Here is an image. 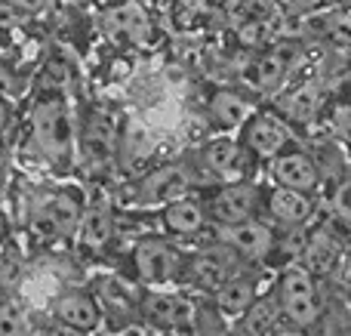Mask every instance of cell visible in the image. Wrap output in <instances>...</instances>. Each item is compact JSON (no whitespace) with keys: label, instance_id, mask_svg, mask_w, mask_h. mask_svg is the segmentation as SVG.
Returning <instances> with one entry per match:
<instances>
[{"label":"cell","instance_id":"obj_1","mask_svg":"<svg viewBox=\"0 0 351 336\" xmlns=\"http://www.w3.org/2000/svg\"><path fill=\"white\" fill-rule=\"evenodd\" d=\"M31 127H34V142L53 164H71V117H68L65 99L59 93H47L37 102L34 115H31Z\"/></svg>","mask_w":351,"mask_h":336},{"label":"cell","instance_id":"obj_2","mask_svg":"<svg viewBox=\"0 0 351 336\" xmlns=\"http://www.w3.org/2000/svg\"><path fill=\"white\" fill-rule=\"evenodd\" d=\"M278 300H280L284 318L293 327H299V331L317 324V318H321L317 284H315V275L305 265H287L278 281Z\"/></svg>","mask_w":351,"mask_h":336},{"label":"cell","instance_id":"obj_3","mask_svg":"<svg viewBox=\"0 0 351 336\" xmlns=\"http://www.w3.org/2000/svg\"><path fill=\"white\" fill-rule=\"evenodd\" d=\"M133 259H136V275L148 287H167V284L179 281L185 275V259H182L179 247L164 238L139 241Z\"/></svg>","mask_w":351,"mask_h":336},{"label":"cell","instance_id":"obj_4","mask_svg":"<svg viewBox=\"0 0 351 336\" xmlns=\"http://www.w3.org/2000/svg\"><path fill=\"white\" fill-rule=\"evenodd\" d=\"M241 263L243 259L225 244L204 247V250L194 253L191 263L185 265V281L194 284V287H200V290L219 293V290L241 272Z\"/></svg>","mask_w":351,"mask_h":336},{"label":"cell","instance_id":"obj_5","mask_svg":"<svg viewBox=\"0 0 351 336\" xmlns=\"http://www.w3.org/2000/svg\"><path fill=\"white\" fill-rule=\"evenodd\" d=\"M80 222H84L80 201L71 191H53V195H47L34 207V216H31V228H34V235L43 241L71 235L74 228H80Z\"/></svg>","mask_w":351,"mask_h":336},{"label":"cell","instance_id":"obj_6","mask_svg":"<svg viewBox=\"0 0 351 336\" xmlns=\"http://www.w3.org/2000/svg\"><path fill=\"white\" fill-rule=\"evenodd\" d=\"M293 142L290 123L284 117L271 115V111H262V115H253L250 123L243 127V148L253 152L256 158L274 160L278 154H284Z\"/></svg>","mask_w":351,"mask_h":336},{"label":"cell","instance_id":"obj_7","mask_svg":"<svg viewBox=\"0 0 351 336\" xmlns=\"http://www.w3.org/2000/svg\"><path fill=\"white\" fill-rule=\"evenodd\" d=\"M142 309H145V318L158 327H167L170 336H197V312L188 300L173 293H148L142 300Z\"/></svg>","mask_w":351,"mask_h":336},{"label":"cell","instance_id":"obj_8","mask_svg":"<svg viewBox=\"0 0 351 336\" xmlns=\"http://www.w3.org/2000/svg\"><path fill=\"white\" fill-rule=\"evenodd\" d=\"M259 210V189L250 182H228L213 195L210 216L219 226H241V222L256 219Z\"/></svg>","mask_w":351,"mask_h":336},{"label":"cell","instance_id":"obj_9","mask_svg":"<svg viewBox=\"0 0 351 336\" xmlns=\"http://www.w3.org/2000/svg\"><path fill=\"white\" fill-rule=\"evenodd\" d=\"M219 244L231 247L241 259L259 263V259H265L274 250V232L268 222L250 219V222H241V226H222Z\"/></svg>","mask_w":351,"mask_h":336},{"label":"cell","instance_id":"obj_10","mask_svg":"<svg viewBox=\"0 0 351 336\" xmlns=\"http://www.w3.org/2000/svg\"><path fill=\"white\" fill-rule=\"evenodd\" d=\"M271 179L280 189H293L311 195V191L321 185V170L311 160V154H305L302 148H287L284 154L271 160Z\"/></svg>","mask_w":351,"mask_h":336},{"label":"cell","instance_id":"obj_11","mask_svg":"<svg viewBox=\"0 0 351 336\" xmlns=\"http://www.w3.org/2000/svg\"><path fill=\"white\" fill-rule=\"evenodd\" d=\"M191 170H188L185 164H167L160 167V170H154L152 176L145 179V185L139 189V201L145 204H164V207H170V204L182 201V197H188V189H191Z\"/></svg>","mask_w":351,"mask_h":336},{"label":"cell","instance_id":"obj_12","mask_svg":"<svg viewBox=\"0 0 351 336\" xmlns=\"http://www.w3.org/2000/svg\"><path fill=\"white\" fill-rule=\"evenodd\" d=\"M293 62H296V47H287V43H278V47L265 49L259 59L250 65L247 77L250 84L259 93H274L284 86V80L290 77Z\"/></svg>","mask_w":351,"mask_h":336},{"label":"cell","instance_id":"obj_13","mask_svg":"<svg viewBox=\"0 0 351 336\" xmlns=\"http://www.w3.org/2000/svg\"><path fill=\"white\" fill-rule=\"evenodd\" d=\"M56 321L77 333H96L99 324H102V309H99V300L93 293H84V290H68L56 300Z\"/></svg>","mask_w":351,"mask_h":336},{"label":"cell","instance_id":"obj_14","mask_svg":"<svg viewBox=\"0 0 351 336\" xmlns=\"http://www.w3.org/2000/svg\"><path fill=\"white\" fill-rule=\"evenodd\" d=\"M84 160L90 170H102L117 158V130L105 115H90L84 123Z\"/></svg>","mask_w":351,"mask_h":336},{"label":"cell","instance_id":"obj_15","mask_svg":"<svg viewBox=\"0 0 351 336\" xmlns=\"http://www.w3.org/2000/svg\"><path fill=\"white\" fill-rule=\"evenodd\" d=\"M302 259L311 275H333V272H339L346 250H342V241L330 228H315L308 235V241H305Z\"/></svg>","mask_w":351,"mask_h":336},{"label":"cell","instance_id":"obj_16","mask_svg":"<svg viewBox=\"0 0 351 336\" xmlns=\"http://www.w3.org/2000/svg\"><path fill=\"white\" fill-rule=\"evenodd\" d=\"M243 145L234 139H213L204 148V164L210 167V173H216L219 179L228 182H243Z\"/></svg>","mask_w":351,"mask_h":336},{"label":"cell","instance_id":"obj_17","mask_svg":"<svg viewBox=\"0 0 351 336\" xmlns=\"http://www.w3.org/2000/svg\"><path fill=\"white\" fill-rule=\"evenodd\" d=\"M321 108H324V90L315 80H305V84L293 86L280 99V115L287 117V123H311L317 121Z\"/></svg>","mask_w":351,"mask_h":336},{"label":"cell","instance_id":"obj_18","mask_svg":"<svg viewBox=\"0 0 351 336\" xmlns=\"http://www.w3.org/2000/svg\"><path fill=\"white\" fill-rule=\"evenodd\" d=\"M268 213H271L278 222H284V226L296 228V226H305V222L311 219V213H315V201H311V195H302V191L274 185V189L268 191Z\"/></svg>","mask_w":351,"mask_h":336},{"label":"cell","instance_id":"obj_19","mask_svg":"<svg viewBox=\"0 0 351 336\" xmlns=\"http://www.w3.org/2000/svg\"><path fill=\"white\" fill-rule=\"evenodd\" d=\"M105 28L111 31V37H121V40L130 43H142L152 31V22H148V12L136 3H123L114 6V10L105 16Z\"/></svg>","mask_w":351,"mask_h":336},{"label":"cell","instance_id":"obj_20","mask_svg":"<svg viewBox=\"0 0 351 336\" xmlns=\"http://www.w3.org/2000/svg\"><path fill=\"white\" fill-rule=\"evenodd\" d=\"M256 302V281L247 275V272H237L228 284L216 293V306L222 315H234V318H243L250 312V306Z\"/></svg>","mask_w":351,"mask_h":336},{"label":"cell","instance_id":"obj_21","mask_svg":"<svg viewBox=\"0 0 351 336\" xmlns=\"http://www.w3.org/2000/svg\"><path fill=\"white\" fill-rule=\"evenodd\" d=\"M160 222L173 235H197L206 222V207L200 201H194V197H182V201L164 207Z\"/></svg>","mask_w":351,"mask_h":336},{"label":"cell","instance_id":"obj_22","mask_svg":"<svg viewBox=\"0 0 351 336\" xmlns=\"http://www.w3.org/2000/svg\"><path fill=\"white\" fill-rule=\"evenodd\" d=\"M210 115L222 127H247L250 117H253V105L247 96L234 90H216L210 99Z\"/></svg>","mask_w":351,"mask_h":336},{"label":"cell","instance_id":"obj_23","mask_svg":"<svg viewBox=\"0 0 351 336\" xmlns=\"http://www.w3.org/2000/svg\"><path fill=\"white\" fill-rule=\"evenodd\" d=\"M280 300L278 293L271 296H262V300H256L253 306H250V312L241 318V333L243 336H268L274 331V327H280Z\"/></svg>","mask_w":351,"mask_h":336},{"label":"cell","instance_id":"obj_24","mask_svg":"<svg viewBox=\"0 0 351 336\" xmlns=\"http://www.w3.org/2000/svg\"><path fill=\"white\" fill-rule=\"evenodd\" d=\"M114 238V216L108 207H93L80 222V241L86 250H102Z\"/></svg>","mask_w":351,"mask_h":336},{"label":"cell","instance_id":"obj_25","mask_svg":"<svg viewBox=\"0 0 351 336\" xmlns=\"http://www.w3.org/2000/svg\"><path fill=\"white\" fill-rule=\"evenodd\" d=\"M99 296H102V302H108V306L114 309V312H121V315L136 312V306H139L136 293L127 287V284L117 281V278H105L102 287H99Z\"/></svg>","mask_w":351,"mask_h":336},{"label":"cell","instance_id":"obj_26","mask_svg":"<svg viewBox=\"0 0 351 336\" xmlns=\"http://www.w3.org/2000/svg\"><path fill=\"white\" fill-rule=\"evenodd\" d=\"M225 10H228V16L234 19V25L256 22V19L268 22L274 12V3L271 0H225Z\"/></svg>","mask_w":351,"mask_h":336},{"label":"cell","instance_id":"obj_27","mask_svg":"<svg viewBox=\"0 0 351 336\" xmlns=\"http://www.w3.org/2000/svg\"><path fill=\"white\" fill-rule=\"evenodd\" d=\"M0 336H28V321L16 302H0Z\"/></svg>","mask_w":351,"mask_h":336},{"label":"cell","instance_id":"obj_28","mask_svg":"<svg viewBox=\"0 0 351 336\" xmlns=\"http://www.w3.org/2000/svg\"><path fill=\"white\" fill-rule=\"evenodd\" d=\"M65 80H68V68H65V62H59V59H53L40 71V86H47L49 93L62 90V86H65Z\"/></svg>","mask_w":351,"mask_h":336},{"label":"cell","instance_id":"obj_29","mask_svg":"<svg viewBox=\"0 0 351 336\" xmlns=\"http://www.w3.org/2000/svg\"><path fill=\"white\" fill-rule=\"evenodd\" d=\"M333 210H336V216H339V219L351 222V173L342 179L339 185H336V191H333Z\"/></svg>","mask_w":351,"mask_h":336},{"label":"cell","instance_id":"obj_30","mask_svg":"<svg viewBox=\"0 0 351 336\" xmlns=\"http://www.w3.org/2000/svg\"><path fill=\"white\" fill-rule=\"evenodd\" d=\"M234 28H237V37H241V43H247V47H259V43L265 40L268 22L256 19V22H241V25H234Z\"/></svg>","mask_w":351,"mask_h":336},{"label":"cell","instance_id":"obj_31","mask_svg":"<svg viewBox=\"0 0 351 336\" xmlns=\"http://www.w3.org/2000/svg\"><path fill=\"white\" fill-rule=\"evenodd\" d=\"M25 19H28V10H22V6H16V3H6V0H0V28H19Z\"/></svg>","mask_w":351,"mask_h":336},{"label":"cell","instance_id":"obj_32","mask_svg":"<svg viewBox=\"0 0 351 336\" xmlns=\"http://www.w3.org/2000/svg\"><path fill=\"white\" fill-rule=\"evenodd\" d=\"M333 130L346 142H351V105H333Z\"/></svg>","mask_w":351,"mask_h":336},{"label":"cell","instance_id":"obj_33","mask_svg":"<svg viewBox=\"0 0 351 336\" xmlns=\"http://www.w3.org/2000/svg\"><path fill=\"white\" fill-rule=\"evenodd\" d=\"M284 3L290 12H315V10H321L327 0H284Z\"/></svg>","mask_w":351,"mask_h":336},{"label":"cell","instance_id":"obj_34","mask_svg":"<svg viewBox=\"0 0 351 336\" xmlns=\"http://www.w3.org/2000/svg\"><path fill=\"white\" fill-rule=\"evenodd\" d=\"M37 336H84V333L71 331V327H65V324H56V327H47V331H40Z\"/></svg>","mask_w":351,"mask_h":336},{"label":"cell","instance_id":"obj_35","mask_svg":"<svg viewBox=\"0 0 351 336\" xmlns=\"http://www.w3.org/2000/svg\"><path fill=\"white\" fill-rule=\"evenodd\" d=\"M206 336H234L222 321H206Z\"/></svg>","mask_w":351,"mask_h":336},{"label":"cell","instance_id":"obj_36","mask_svg":"<svg viewBox=\"0 0 351 336\" xmlns=\"http://www.w3.org/2000/svg\"><path fill=\"white\" fill-rule=\"evenodd\" d=\"M10 90H12V74L6 71L3 65H0V99H3V96H6V93H10Z\"/></svg>","mask_w":351,"mask_h":336},{"label":"cell","instance_id":"obj_37","mask_svg":"<svg viewBox=\"0 0 351 336\" xmlns=\"http://www.w3.org/2000/svg\"><path fill=\"white\" fill-rule=\"evenodd\" d=\"M6 121H10V108H6V102L0 99V142H3V136H6Z\"/></svg>","mask_w":351,"mask_h":336},{"label":"cell","instance_id":"obj_38","mask_svg":"<svg viewBox=\"0 0 351 336\" xmlns=\"http://www.w3.org/2000/svg\"><path fill=\"white\" fill-rule=\"evenodd\" d=\"M339 275H342V281L351 287V253H346V259H342V265H339Z\"/></svg>","mask_w":351,"mask_h":336},{"label":"cell","instance_id":"obj_39","mask_svg":"<svg viewBox=\"0 0 351 336\" xmlns=\"http://www.w3.org/2000/svg\"><path fill=\"white\" fill-rule=\"evenodd\" d=\"M268 336H302V331L299 327H274Z\"/></svg>","mask_w":351,"mask_h":336},{"label":"cell","instance_id":"obj_40","mask_svg":"<svg viewBox=\"0 0 351 336\" xmlns=\"http://www.w3.org/2000/svg\"><path fill=\"white\" fill-rule=\"evenodd\" d=\"M6 3H16V6H22V10H34V6H37V0H6Z\"/></svg>","mask_w":351,"mask_h":336},{"label":"cell","instance_id":"obj_41","mask_svg":"<svg viewBox=\"0 0 351 336\" xmlns=\"http://www.w3.org/2000/svg\"><path fill=\"white\" fill-rule=\"evenodd\" d=\"M3 235H6V222H3V216H0V241H3Z\"/></svg>","mask_w":351,"mask_h":336},{"label":"cell","instance_id":"obj_42","mask_svg":"<svg viewBox=\"0 0 351 336\" xmlns=\"http://www.w3.org/2000/svg\"><path fill=\"white\" fill-rule=\"evenodd\" d=\"M123 336H136V333H123Z\"/></svg>","mask_w":351,"mask_h":336},{"label":"cell","instance_id":"obj_43","mask_svg":"<svg viewBox=\"0 0 351 336\" xmlns=\"http://www.w3.org/2000/svg\"><path fill=\"white\" fill-rule=\"evenodd\" d=\"M342 336H351V333H342Z\"/></svg>","mask_w":351,"mask_h":336}]
</instances>
